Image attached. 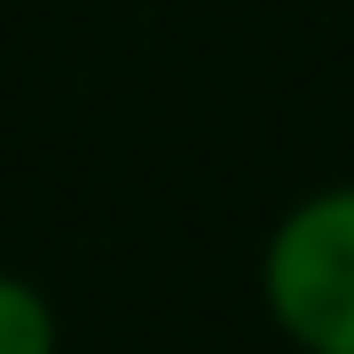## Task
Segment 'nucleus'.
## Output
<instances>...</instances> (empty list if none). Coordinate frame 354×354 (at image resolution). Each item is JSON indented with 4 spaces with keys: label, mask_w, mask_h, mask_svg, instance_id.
I'll use <instances>...</instances> for the list:
<instances>
[{
    "label": "nucleus",
    "mask_w": 354,
    "mask_h": 354,
    "mask_svg": "<svg viewBox=\"0 0 354 354\" xmlns=\"http://www.w3.org/2000/svg\"><path fill=\"white\" fill-rule=\"evenodd\" d=\"M268 291L291 339L315 354H354V189L315 197L283 221L268 252Z\"/></svg>",
    "instance_id": "obj_1"
},
{
    "label": "nucleus",
    "mask_w": 354,
    "mask_h": 354,
    "mask_svg": "<svg viewBox=\"0 0 354 354\" xmlns=\"http://www.w3.org/2000/svg\"><path fill=\"white\" fill-rule=\"evenodd\" d=\"M48 346H55L48 307H39L24 283H0V354H48Z\"/></svg>",
    "instance_id": "obj_2"
}]
</instances>
